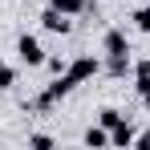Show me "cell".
<instances>
[{"label": "cell", "mask_w": 150, "mask_h": 150, "mask_svg": "<svg viewBox=\"0 0 150 150\" xmlns=\"http://www.w3.org/2000/svg\"><path fill=\"white\" fill-rule=\"evenodd\" d=\"M73 89H77V81H73V77H69V73H57L49 85H45V89L33 98V110H53L57 101H65L69 93H73Z\"/></svg>", "instance_id": "1"}, {"label": "cell", "mask_w": 150, "mask_h": 150, "mask_svg": "<svg viewBox=\"0 0 150 150\" xmlns=\"http://www.w3.org/2000/svg\"><path fill=\"white\" fill-rule=\"evenodd\" d=\"M16 57H21V65H33V69H37V65H45L49 53H45V45H41L33 33H21V37H16Z\"/></svg>", "instance_id": "2"}, {"label": "cell", "mask_w": 150, "mask_h": 150, "mask_svg": "<svg viewBox=\"0 0 150 150\" xmlns=\"http://www.w3.org/2000/svg\"><path fill=\"white\" fill-rule=\"evenodd\" d=\"M65 73L81 85V81H89V77H98V73H101V61H98V57H89V53H81V57H73V61L65 65Z\"/></svg>", "instance_id": "3"}, {"label": "cell", "mask_w": 150, "mask_h": 150, "mask_svg": "<svg viewBox=\"0 0 150 150\" xmlns=\"http://www.w3.org/2000/svg\"><path fill=\"white\" fill-rule=\"evenodd\" d=\"M101 53H105V57H130V41H126L122 28H105V37H101Z\"/></svg>", "instance_id": "4"}, {"label": "cell", "mask_w": 150, "mask_h": 150, "mask_svg": "<svg viewBox=\"0 0 150 150\" xmlns=\"http://www.w3.org/2000/svg\"><path fill=\"white\" fill-rule=\"evenodd\" d=\"M41 25H45V33H61V37H65V33H69V28H73V16H65V12H61V8H45V12H41Z\"/></svg>", "instance_id": "5"}, {"label": "cell", "mask_w": 150, "mask_h": 150, "mask_svg": "<svg viewBox=\"0 0 150 150\" xmlns=\"http://www.w3.org/2000/svg\"><path fill=\"white\" fill-rule=\"evenodd\" d=\"M134 138H138V134H134V126H130V122H122V126L110 130V146H134Z\"/></svg>", "instance_id": "6"}, {"label": "cell", "mask_w": 150, "mask_h": 150, "mask_svg": "<svg viewBox=\"0 0 150 150\" xmlns=\"http://www.w3.org/2000/svg\"><path fill=\"white\" fill-rule=\"evenodd\" d=\"M81 142H85V146H110V130L98 122V126H89V130L81 134Z\"/></svg>", "instance_id": "7"}, {"label": "cell", "mask_w": 150, "mask_h": 150, "mask_svg": "<svg viewBox=\"0 0 150 150\" xmlns=\"http://www.w3.org/2000/svg\"><path fill=\"white\" fill-rule=\"evenodd\" d=\"M130 69H134L130 57H105V73H110V77H126Z\"/></svg>", "instance_id": "8"}, {"label": "cell", "mask_w": 150, "mask_h": 150, "mask_svg": "<svg viewBox=\"0 0 150 150\" xmlns=\"http://www.w3.org/2000/svg\"><path fill=\"white\" fill-rule=\"evenodd\" d=\"M130 21H134V28H138V33H150V0L134 8V16H130Z\"/></svg>", "instance_id": "9"}, {"label": "cell", "mask_w": 150, "mask_h": 150, "mask_svg": "<svg viewBox=\"0 0 150 150\" xmlns=\"http://www.w3.org/2000/svg\"><path fill=\"white\" fill-rule=\"evenodd\" d=\"M49 4H53V8H61L65 16H77V12H85V8H89L85 0H49Z\"/></svg>", "instance_id": "10"}, {"label": "cell", "mask_w": 150, "mask_h": 150, "mask_svg": "<svg viewBox=\"0 0 150 150\" xmlns=\"http://www.w3.org/2000/svg\"><path fill=\"white\" fill-rule=\"evenodd\" d=\"M98 122L105 126V130H114V126H122L126 118H122V114H118V110H114V105H105V110H101V114H98Z\"/></svg>", "instance_id": "11"}, {"label": "cell", "mask_w": 150, "mask_h": 150, "mask_svg": "<svg viewBox=\"0 0 150 150\" xmlns=\"http://www.w3.org/2000/svg\"><path fill=\"white\" fill-rule=\"evenodd\" d=\"M134 81H138V85H134V89H138V101L150 110V73H146V77H134Z\"/></svg>", "instance_id": "12"}, {"label": "cell", "mask_w": 150, "mask_h": 150, "mask_svg": "<svg viewBox=\"0 0 150 150\" xmlns=\"http://www.w3.org/2000/svg\"><path fill=\"white\" fill-rule=\"evenodd\" d=\"M12 85H16V69L0 61V89H12Z\"/></svg>", "instance_id": "13"}, {"label": "cell", "mask_w": 150, "mask_h": 150, "mask_svg": "<svg viewBox=\"0 0 150 150\" xmlns=\"http://www.w3.org/2000/svg\"><path fill=\"white\" fill-rule=\"evenodd\" d=\"M45 69L57 77V73H65V61H61V57H45Z\"/></svg>", "instance_id": "14"}, {"label": "cell", "mask_w": 150, "mask_h": 150, "mask_svg": "<svg viewBox=\"0 0 150 150\" xmlns=\"http://www.w3.org/2000/svg\"><path fill=\"white\" fill-rule=\"evenodd\" d=\"M28 146H37V150H49V146H53V138H49V134H33V138H28Z\"/></svg>", "instance_id": "15"}, {"label": "cell", "mask_w": 150, "mask_h": 150, "mask_svg": "<svg viewBox=\"0 0 150 150\" xmlns=\"http://www.w3.org/2000/svg\"><path fill=\"white\" fill-rule=\"evenodd\" d=\"M150 73V57H142V61H134V77H146Z\"/></svg>", "instance_id": "16"}, {"label": "cell", "mask_w": 150, "mask_h": 150, "mask_svg": "<svg viewBox=\"0 0 150 150\" xmlns=\"http://www.w3.org/2000/svg\"><path fill=\"white\" fill-rule=\"evenodd\" d=\"M134 146H142V150H150V130H142V134L134 138Z\"/></svg>", "instance_id": "17"}]
</instances>
